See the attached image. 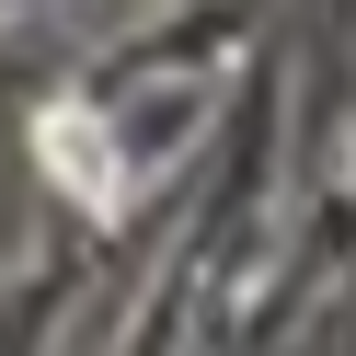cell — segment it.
<instances>
[{
	"instance_id": "1",
	"label": "cell",
	"mask_w": 356,
	"mask_h": 356,
	"mask_svg": "<svg viewBox=\"0 0 356 356\" xmlns=\"http://www.w3.org/2000/svg\"><path fill=\"white\" fill-rule=\"evenodd\" d=\"M35 149H47V172L81 195V207H127V172L104 161V127H92V115H47V127H35Z\"/></svg>"
}]
</instances>
